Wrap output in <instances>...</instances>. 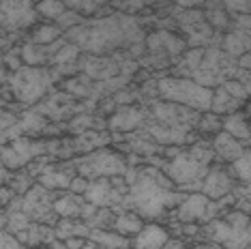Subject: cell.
Masks as SVG:
<instances>
[{"label": "cell", "instance_id": "6da1fadb", "mask_svg": "<svg viewBox=\"0 0 251 249\" xmlns=\"http://www.w3.org/2000/svg\"><path fill=\"white\" fill-rule=\"evenodd\" d=\"M185 200L182 194L174 191V183L165 178L157 168L148 166L138 170V178L129 187V194L125 196V204L133 208L142 219H159L165 211L178 206Z\"/></svg>", "mask_w": 251, "mask_h": 249}, {"label": "cell", "instance_id": "7a4b0ae2", "mask_svg": "<svg viewBox=\"0 0 251 249\" xmlns=\"http://www.w3.org/2000/svg\"><path fill=\"white\" fill-rule=\"evenodd\" d=\"M138 32L133 20L129 18H107L99 22H84L79 26H73L71 30H67V39H73V45H77L79 50H90L95 54L107 52L125 41H135L131 39Z\"/></svg>", "mask_w": 251, "mask_h": 249}, {"label": "cell", "instance_id": "3957f363", "mask_svg": "<svg viewBox=\"0 0 251 249\" xmlns=\"http://www.w3.org/2000/svg\"><path fill=\"white\" fill-rule=\"evenodd\" d=\"M157 95L163 101L180 103L196 112H210L213 103V90L191 77H161L157 82Z\"/></svg>", "mask_w": 251, "mask_h": 249}, {"label": "cell", "instance_id": "277c9868", "mask_svg": "<svg viewBox=\"0 0 251 249\" xmlns=\"http://www.w3.org/2000/svg\"><path fill=\"white\" fill-rule=\"evenodd\" d=\"M206 239L224 249H251V219L243 211H232L221 219H210Z\"/></svg>", "mask_w": 251, "mask_h": 249}, {"label": "cell", "instance_id": "5b68a950", "mask_svg": "<svg viewBox=\"0 0 251 249\" xmlns=\"http://www.w3.org/2000/svg\"><path fill=\"white\" fill-rule=\"evenodd\" d=\"M75 170L79 176L95 180V178H112V176H123L127 172V161L123 159V155L107 149H97L88 152L86 157H82L75 163Z\"/></svg>", "mask_w": 251, "mask_h": 249}, {"label": "cell", "instance_id": "8992f818", "mask_svg": "<svg viewBox=\"0 0 251 249\" xmlns=\"http://www.w3.org/2000/svg\"><path fill=\"white\" fill-rule=\"evenodd\" d=\"M208 168L210 166L202 163L191 150H180L165 170H168V178L172 180L176 187H180V189L200 191L202 189V180H204V176H206Z\"/></svg>", "mask_w": 251, "mask_h": 249}, {"label": "cell", "instance_id": "52a82bcc", "mask_svg": "<svg viewBox=\"0 0 251 249\" xmlns=\"http://www.w3.org/2000/svg\"><path fill=\"white\" fill-rule=\"evenodd\" d=\"M50 80H52V75L43 67H20L11 77V88L20 101L37 103L48 93Z\"/></svg>", "mask_w": 251, "mask_h": 249}, {"label": "cell", "instance_id": "ba28073f", "mask_svg": "<svg viewBox=\"0 0 251 249\" xmlns=\"http://www.w3.org/2000/svg\"><path fill=\"white\" fill-rule=\"evenodd\" d=\"M219 200H208L204 194H191L185 196V200L176 206L174 217L180 224H198V222H210L219 213Z\"/></svg>", "mask_w": 251, "mask_h": 249}, {"label": "cell", "instance_id": "9c48e42d", "mask_svg": "<svg viewBox=\"0 0 251 249\" xmlns=\"http://www.w3.org/2000/svg\"><path fill=\"white\" fill-rule=\"evenodd\" d=\"M152 114L157 116L159 123L170 124V127H178V129H189L193 124H198L200 121V112L185 107L180 103H172V101H161V103L152 105Z\"/></svg>", "mask_w": 251, "mask_h": 249}, {"label": "cell", "instance_id": "30bf717a", "mask_svg": "<svg viewBox=\"0 0 251 249\" xmlns=\"http://www.w3.org/2000/svg\"><path fill=\"white\" fill-rule=\"evenodd\" d=\"M234 189V180H232V174L230 170L221 168V166H215V168H208L206 176L202 180V189L200 194H204L208 200H224L232 194Z\"/></svg>", "mask_w": 251, "mask_h": 249}, {"label": "cell", "instance_id": "8fae6325", "mask_svg": "<svg viewBox=\"0 0 251 249\" xmlns=\"http://www.w3.org/2000/svg\"><path fill=\"white\" fill-rule=\"evenodd\" d=\"M168 239H170V234L163 225L144 224V228L131 239V247L133 249H163Z\"/></svg>", "mask_w": 251, "mask_h": 249}, {"label": "cell", "instance_id": "7c38bea8", "mask_svg": "<svg viewBox=\"0 0 251 249\" xmlns=\"http://www.w3.org/2000/svg\"><path fill=\"white\" fill-rule=\"evenodd\" d=\"M146 118V112L144 110H138L133 105H123L118 107V112L110 118V124L114 131H123V133H129L133 129H138Z\"/></svg>", "mask_w": 251, "mask_h": 249}, {"label": "cell", "instance_id": "4fadbf2b", "mask_svg": "<svg viewBox=\"0 0 251 249\" xmlns=\"http://www.w3.org/2000/svg\"><path fill=\"white\" fill-rule=\"evenodd\" d=\"M213 150H215V157H221V159L232 163L245 150V144L241 142V140L234 138V135L226 133V131H219V133H215Z\"/></svg>", "mask_w": 251, "mask_h": 249}, {"label": "cell", "instance_id": "5bb4252c", "mask_svg": "<svg viewBox=\"0 0 251 249\" xmlns=\"http://www.w3.org/2000/svg\"><path fill=\"white\" fill-rule=\"evenodd\" d=\"M69 166H48L43 170L41 174H39V185L48 187V189L52 191H58V189H69L71 185V170H67Z\"/></svg>", "mask_w": 251, "mask_h": 249}, {"label": "cell", "instance_id": "9a60e30c", "mask_svg": "<svg viewBox=\"0 0 251 249\" xmlns=\"http://www.w3.org/2000/svg\"><path fill=\"white\" fill-rule=\"evenodd\" d=\"M88 241L97 243V245L105 247V249H129L131 247V239H127V236L118 234L116 230H107V228H95L90 230L88 234Z\"/></svg>", "mask_w": 251, "mask_h": 249}, {"label": "cell", "instance_id": "2e32d148", "mask_svg": "<svg viewBox=\"0 0 251 249\" xmlns=\"http://www.w3.org/2000/svg\"><path fill=\"white\" fill-rule=\"evenodd\" d=\"M112 228L116 230L118 234L127 236V239H133V236L144 228V219H142L138 213H133V211H123V213H118L116 217H114Z\"/></svg>", "mask_w": 251, "mask_h": 249}, {"label": "cell", "instance_id": "e0dca14e", "mask_svg": "<svg viewBox=\"0 0 251 249\" xmlns=\"http://www.w3.org/2000/svg\"><path fill=\"white\" fill-rule=\"evenodd\" d=\"M221 129H224L226 133L234 135L236 140H241L243 144H247L249 133H251V123L241 112H234V114H227L224 121H221Z\"/></svg>", "mask_w": 251, "mask_h": 249}, {"label": "cell", "instance_id": "ac0fdd59", "mask_svg": "<svg viewBox=\"0 0 251 249\" xmlns=\"http://www.w3.org/2000/svg\"><path fill=\"white\" fill-rule=\"evenodd\" d=\"M224 50L230 56H243L251 50V32L247 30H234L224 39Z\"/></svg>", "mask_w": 251, "mask_h": 249}, {"label": "cell", "instance_id": "d6986e66", "mask_svg": "<svg viewBox=\"0 0 251 249\" xmlns=\"http://www.w3.org/2000/svg\"><path fill=\"white\" fill-rule=\"evenodd\" d=\"M243 101L234 99L232 95H227L224 88H217L213 90V103H210V112L213 114H219V116H227V114H234V112H238V105H241Z\"/></svg>", "mask_w": 251, "mask_h": 249}, {"label": "cell", "instance_id": "ffe728a7", "mask_svg": "<svg viewBox=\"0 0 251 249\" xmlns=\"http://www.w3.org/2000/svg\"><path fill=\"white\" fill-rule=\"evenodd\" d=\"M54 232H56V239H71V236H84L88 239L90 234V228L88 224H82V222H75V219H65L62 217L58 224L54 225Z\"/></svg>", "mask_w": 251, "mask_h": 249}, {"label": "cell", "instance_id": "44dd1931", "mask_svg": "<svg viewBox=\"0 0 251 249\" xmlns=\"http://www.w3.org/2000/svg\"><path fill=\"white\" fill-rule=\"evenodd\" d=\"M110 142V135L107 133H97L93 131V129H88V131H84V133H79L77 135V140L71 144V149H77V150H84V152H93L97 149H101L103 144Z\"/></svg>", "mask_w": 251, "mask_h": 249}, {"label": "cell", "instance_id": "7402d4cb", "mask_svg": "<svg viewBox=\"0 0 251 249\" xmlns=\"http://www.w3.org/2000/svg\"><path fill=\"white\" fill-rule=\"evenodd\" d=\"M86 75L88 77H112L116 73V67H114L112 60H107L105 56H93V58L86 60Z\"/></svg>", "mask_w": 251, "mask_h": 249}, {"label": "cell", "instance_id": "603a6c76", "mask_svg": "<svg viewBox=\"0 0 251 249\" xmlns=\"http://www.w3.org/2000/svg\"><path fill=\"white\" fill-rule=\"evenodd\" d=\"M56 239V232L52 225L45 224H30L28 225V245L37 247V245H50Z\"/></svg>", "mask_w": 251, "mask_h": 249}, {"label": "cell", "instance_id": "cb8c5ba5", "mask_svg": "<svg viewBox=\"0 0 251 249\" xmlns=\"http://www.w3.org/2000/svg\"><path fill=\"white\" fill-rule=\"evenodd\" d=\"M230 174L234 178L243 180V183L251 180V149H245L241 155L230 163Z\"/></svg>", "mask_w": 251, "mask_h": 249}, {"label": "cell", "instance_id": "d4e9b609", "mask_svg": "<svg viewBox=\"0 0 251 249\" xmlns=\"http://www.w3.org/2000/svg\"><path fill=\"white\" fill-rule=\"evenodd\" d=\"M204 52H206V50H202V48H193V50H189V52L182 54V60H180L178 69H176V71H178V75H191L193 71H198V69H200V65H202Z\"/></svg>", "mask_w": 251, "mask_h": 249}, {"label": "cell", "instance_id": "484cf974", "mask_svg": "<svg viewBox=\"0 0 251 249\" xmlns=\"http://www.w3.org/2000/svg\"><path fill=\"white\" fill-rule=\"evenodd\" d=\"M62 35V30L58 28V24H41L32 32V43L37 45H50L54 41H58Z\"/></svg>", "mask_w": 251, "mask_h": 249}, {"label": "cell", "instance_id": "4316f807", "mask_svg": "<svg viewBox=\"0 0 251 249\" xmlns=\"http://www.w3.org/2000/svg\"><path fill=\"white\" fill-rule=\"evenodd\" d=\"M67 9L75 11L79 15H93L97 9H101L107 0H62Z\"/></svg>", "mask_w": 251, "mask_h": 249}, {"label": "cell", "instance_id": "83f0119b", "mask_svg": "<svg viewBox=\"0 0 251 249\" xmlns=\"http://www.w3.org/2000/svg\"><path fill=\"white\" fill-rule=\"evenodd\" d=\"M35 11L41 13L43 18H48V20H58L60 15L67 11V7H65L62 0H41V2L35 7Z\"/></svg>", "mask_w": 251, "mask_h": 249}, {"label": "cell", "instance_id": "f1b7e54d", "mask_svg": "<svg viewBox=\"0 0 251 249\" xmlns=\"http://www.w3.org/2000/svg\"><path fill=\"white\" fill-rule=\"evenodd\" d=\"M79 56V48L77 45H71V43H65L62 48L58 50V52L54 54V58H52V65L56 67H62V65H71L73 60H75Z\"/></svg>", "mask_w": 251, "mask_h": 249}, {"label": "cell", "instance_id": "f546056e", "mask_svg": "<svg viewBox=\"0 0 251 249\" xmlns=\"http://www.w3.org/2000/svg\"><path fill=\"white\" fill-rule=\"evenodd\" d=\"M28 225H30V217L24 213V211H11L9 217H7V232L11 234H15V232L20 230H28Z\"/></svg>", "mask_w": 251, "mask_h": 249}, {"label": "cell", "instance_id": "4dcf8cb0", "mask_svg": "<svg viewBox=\"0 0 251 249\" xmlns=\"http://www.w3.org/2000/svg\"><path fill=\"white\" fill-rule=\"evenodd\" d=\"M221 88L226 90L227 95H232L234 99H238V101H247L249 99V95H247V90H245V86L238 80H224L219 84Z\"/></svg>", "mask_w": 251, "mask_h": 249}, {"label": "cell", "instance_id": "1f68e13d", "mask_svg": "<svg viewBox=\"0 0 251 249\" xmlns=\"http://www.w3.org/2000/svg\"><path fill=\"white\" fill-rule=\"evenodd\" d=\"M82 22L84 20H82V15L79 13H75V11H65V13L56 20V24H58L60 30H71L73 26H79Z\"/></svg>", "mask_w": 251, "mask_h": 249}, {"label": "cell", "instance_id": "d6a6232c", "mask_svg": "<svg viewBox=\"0 0 251 249\" xmlns=\"http://www.w3.org/2000/svg\"><path fill=\"white\" fill-rule=\"evenodd\" d=\"M200 129L202 131H208V133H219L221 131V118L219 114H206V116H200Z\"/></svg>", "mask_w": 251, "mask_h": 249}, {"label": "cell", "instance_id": "836d02e7", "mask_svg": "<svg viewBox=\"0 0 251 249\" xmlns=\"http://www.w3.org/2000/svg\"><path fill=\"white\" fill-rule=\"evenodd\" d=\"M224 4L227 9L236 11V13L251 15V0H224Z\"/></svg>", "mask_w": 251, "mask_h": 249}, {"label": "cell", "instance_id": "e575fe53", "mask_svg": "<svg viewBox=\"0 0 251 249\" xmlns=\"http://www.w3.org/2000/svg\"><path fill=\"white\" fill-rule=\"evenodd\" d=\"M0 249H24V245L11 232H0Z\"/></svg>", "mask_w": 251, "mask_h": 249}, {"label": "cell", "instance_id": "d590c367", "mask_svg": "<svg viewBox=\"0 0 251 249\" xmlns=\"http://www.w3.org/2000/svg\"><path fill=\"white\" fill-rule=\"evenodd\" d=\"M88 183H90V180L84 178V176H73L71 178V185H69V194L84 196V194H86V189H88Z\"/></svg>", "mask_w": 251, "mask_h": 249}, {"label": "cell", "instance_id": "8d00e7d4", "mask_svg": "<svg viewBox=\"0 0 251 249\" xmlns=\"http://www.w3.org/2000/svg\"><path fill=\"white\" fill-rule=\"evenodd\" d=\"M236 80L245 86V90H247V95H251V71H249V69H241V71L236 73Z\"/></svg>", "mask_w": 251, "mask_h": 249}, {"label": "cell", "instance_id": "74e56055", "mask_svg": "<svg viewBox=\"0 0 251 249\" xmlns=\"http://www.w3.org/2000/svg\"><path fill=\"white\" fill-rule=\"evenodd\" d=\"M88 239H84V236H71V239H65V245L69 249H82L86 245Z\"/></svg>", "mask_w": 251, "mask_h": 249}, {"label": "cell", "instance_id": "f35d334b", "mask_svg": "<svg viewBox=\"0 0 251 249\" xmlns=\"http://www.w3.org/2000/svg\"><path fill=\"white\" fill-rule=\"evenodd\" d=\"M163 249H187V245L180 239H168V243L163 245Z\"/></svg>", "mask_w": 251, "mask_h": 249}, {"label": "cell", "instance_id": "ab89813d", "mask_svg": "<svg viewBox=\"0 0 251 249\" xmlns=\"http://www.w3.org/2000/svg\"><path fill=\"white\" fill-rule=\"evenodd\" d=\"M7 180H11V170H7L4 166H0V187H2Z\"/></svg>", "mask_w": 251, "mask_h": 249}, {"label": "cell", "instance_id": "60d3db41", "mask_svg": "<svg viewBox=\"0 0 251 249\" xmlns=\"http://www.w3.org/2000/svg\"><path fill=\"white\" fill-rule=\"evenodd\" d=\"M50 249H69V247H67L65 243H60L58 239H54L52 243H50Z\"/></svg>", "mask_w": 251, "mask_h": 249}, {"label": "cell", "instance_id": "b9f144b4", "mask_svg": "<svg viewBox=\"0 0 251 249\" xmlns=\"http://www.w3.org/2000/svg\"><path fill=\"white\" fill-rule=\"evenodd\" d=\"M182 7H196L198 2H202V0H178Z\"/></svg>", "mask_w": 251, "mask_h": 249}, {"label": "cell", "instance_id": "7bdbcfd3", "mask_svg": "<svg viewBox=\"0 0 251 249\" xmlns=\"http://www.w3.org/2000/svg\"><path fill=\"white\" fill-rule=\"evenodd\" d=\"M82 249H105V247H101V245H97V243H93V241H86V245H84Z\"/></svg>", "mask_w": 251, "mask_h": 249}, {"label": "cell", "instance_id": "ee69618b", "mask_svg": "<svg viewBox=\"0 0 251 249\" xmlns=\"http://www.w3.org/2000/svg\"><path fill=\"white\" fill-rule=\"evenodd\" d=\"M131 4H135V7H142V4H148V2H155V0H129Z\"/></svg>", "mask_w": 251, "mask_h": 249}, {"label": "cell", "instance_id": "f6af8a7d", "mask_svg": "<svg viewBox=\"0 0 251 249\" xmlns=\"http://www.w3.org/2000/svg\"><path fill=\"white\" fill-rule=\"evenodd\" d=\"M243 196H251V180H247V185H245V194Z\"/></svg>", "mask_w": 251, "mask_h": 249}, {"label": "cell", "instance_id": "bcb514c9", "mask_svg": "<svg viewBox=\"0 0 251 249\" xmlns=\"http://www.w3.org/2000/svg\"><path fill=\"white\" fill-rule=\"evenodd\" d=\"M193 249H219V247H193Z\"/></svg>", "mask_w": 251, "mask_h": 249}, {"label": "cell", "instance_id": "7dc6e473", "mask_svg": "<svg viewBox=\"0 0 251 249\" xmlns=\"http://www.w3.org/2000/svg\"><path fill=\"white\" fill-rule=\"evenodd\" d=\"M249 116H251V105H249Z\"/></svg>", "mask_w": 251, "mask_h": 249}, {"label": "cell", "instance_id": "c3c4849f", "mask_svg": "<svg viewBox=\"0 0 251 249\" xmlns=\"http://www.w3.org/2000/svg\"><path fill=\"white\" fill-rule=\"evenodd\" d=\"M0 166H2V163H0Z\"/></svg>", "mask_w": 251, "mask_h": 249}, {"label": "cell", "instance_id": "681fc988", "mask_svg": "<svg viewBox=\"0 0 251 249\" xmlns=\"http://www.w3.org/2000/svg\"><path fill=\"white\" fill-rule=\"evenodd\" d=\"M0 2H2V0H0Z\"/></svg>", "mask_w": 251, "mask_h": 249}, {"label": "cell", "instance_id": "f907efd6", "mask_svg": "<svg viewBox=\"0 0 251 249\" xmlns=\"http://www.w3.org/2000/svg\"><path fill=\"white\" fill-rule=\"evenodd\" d=\"M129 249H131V247H129Z\"/></svg>", "mask_w": 251, "mask_h": 249}]
</instances>
